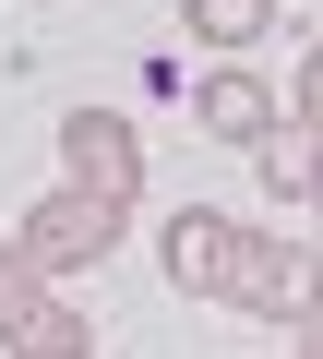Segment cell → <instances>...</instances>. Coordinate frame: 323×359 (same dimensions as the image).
I'll list each match as a JSON object with an SVG mask.
<instances>
[{
	"mask_svg": "<svg viewBox=\"0 0 323 359\" xmlns=\"http://www.w3.org/2000/svg\"><path fill=\"white\" fill-rule=\"evenodd\" d=\"M180 36H192L204 60H240V48L275 36V0H180Z\"/></svg>",
	"mask_w": 323,
	"mask_h": 359,
	"instance_id": "obj_6",
	"label": "cell"
},
{
	"mask_svg": "<svg viewBox=\"0 0 323 359\" xmlns=\"http://www.w3.org/2000/svg\"><path fill=\"white\" fill-rule=\"evenodd\" d=\"M168 287L180 299H228V264H240V216H216V204H192V216H168Z\"/></svg>",
	"mask_w": 323,
	"mask_h": 359,
	"instance_id": "obj_5",
	"label": "cell"
},
{
	"mask_svg": "<svg viewBox=\"0 0 323 359\" xmlns=\"http://www.w3.org/2000/svg\"><path fill=\"white\" fill-rule=\"evenodd\" d=\"M287 132H311V144H323V36L299 48V108H287Z\"/></svg>",
	"mask_w": 323,
	"mask_h": 359,
	"instance_id": "obj_10",
	"label": "cell"
},
{
	"mask_svg": "<svg viewBox=\"0 0 323 359\" xmlns=\"http://www.w3.org/2000/svg\"><path fill=\"white\" fill-rule=\"evenodd\" d=\"M13 252H25V276H36V287H60V276H84V264H108V252H120V228H108L96 204H72V192H48V204H25V228H13Z\"/></svg>",
	"mask_w": 323,
	"mask_h": 359,
	"instance_id": "obj_3",
	"label": "cell"
},
{
	"mask_svg": "<svg viewBox=\"0 0 323 359\" xmlns=\"http://www.w3.org/2000/svg\"><path fill=\"white\" fill-rule=\"evenodd\" d=\"M13 359H96V323H84V311L48 287V299H36V323L13 335Z\"/></svg>",
	"mask_w": 323,
	"mask_h": 359,
	"instance_id": "obj_8",
	"label": "cell"
},
{
	"mask_svg": "<svg viewBox=\"0 0 323 359\" xmlns=\"http://www.w3.org/2000/svg\"><path fill=\"white\" fill-rule=\"evenodd\" d=\"M60 192L96 204L108 228H132V204H144V132L120 108H60Z\"/></svg>",
	"mask_w": 323,
	"mask_h": 359,
	"instance_id": "obj_1",
	"label": "cell"
},
{
	"mask_svg": "<svg viewBox=\"0 0 323 359\" xmlns=\"http://www.w3.org/2000/svg\"><path fill=\"white\" fill-rule=\"evenodd\" d=\"M287 335V359H323V311H299V323H275Z\"/></svg>",
	"mask_w": 323,
	"mask_h": 359,
	"instance_id": "obj_11",
	"label": "cell"
},
{
	"mask_svg": "<svg viewBox=\"0 0 323 359\" xmlns=\"http://www.w3.org/2000/svg\"><path fill=\"white\" fill-rule=\"evenodd\" d=\"M228 311H252V323H299V311H323V264H311V240H263V228H240Z\"/></svg>",
	"mask_w": 323,
	"mask_h": 359,
	"instance_id": "obj_2",
	"label": "cell"
},
{
	"mask_svg": "<svg viewBox=\"0 0 323 359\" xmlns=\"http://www.w3.org/2000/svg\"><path fill=\"white\" fill-rule=\"evenodd\" d=\"M252 168H263V192H275V204H311V216H323V144H311V132L275 120V132L252 144Z\"/></svg>",
	"mask_w": 323,
	"mask_h": 359,
	"instance_id": "obj_7",
	"label": "cell"
},
{
	"mask_svg": "<svg viewBox=\"0 0 323 359\" xmlns=\"http://www.w3.org/2000/svg\"><path fill=\"white\" fill-rule=\"evenodd\" d=\"M192 120H204V144H228V156H252L287 108H275V84L252 72V60H216L204 84H192Z\"/></svg>",
	"mask_w": 323,
	"mask_h": 359,
	"instance_id": "obj_4",
	"label": "cell"
},
{
	"mask_svg": "<svg viewBox=\"0 0 323 359\" xmlns=\"http://www.w3.org/2000/svg\"><path fill=\"white\" fill-rule=\"evenodd\" d=\"M311 264H323V228H311Z\"/></svg>",
	"mask_w": 323,
	"mask_h": 359,
	"instance_id": "obj_12",
	"label": "cell"
},
{
	"mask_svg": "<svg viewBox=\"0 0 323 359\" xmlns=\"http://www.w3.org/2000/svg\"><path fill=\"white\" fill-rule=\"evenodd\" d=\"M36 299H48V287L25 276V252H0V347H13V335L36 323Z\"/></svg>",
	"mask_w": 323,
	"mask_h": 359,
	"instance_id": "obj_9",
	"label": "cell"
}]
</instances>
